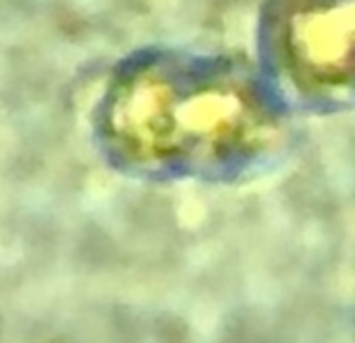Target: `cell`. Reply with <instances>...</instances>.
Here are the masks:
<instances>
[{
  "mask_svg": "<svg viewBox=\"0 0 355 343\" xmlns=\"http://www.w3.org/2000/svg\"><path fill=\"white\" fill-rule=\"evenodd\" d=\"M354 0H291L281 17V44L297 77L337 85L352 69Z\"/></svg>",
  "mask_w": 355,
  "mask_h": 343,
  "instance_id": "obj_1",
  "label": "cell"
}]
</instances>
